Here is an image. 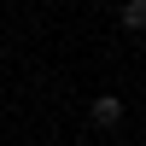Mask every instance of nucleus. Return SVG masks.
I'll list each match as a JSON object with an SVG mask.
<instances>
[{"instance_id":"f257e3e1","label":"nucleus","mask_w":146,"mask_h":146,"mask_svg":"<svg viewBox=\"0 0 146 146\" xmlns=\"http://www.w3.org/2000/svg\"><path fill=\"white\" fill-rule=\"evenodd\" d=\"M88 117H94L100 129H117V123H123V100H117V94H100V100L88 105Z\"/></svg>"},{"instance_id":"f03ea898","label":"nucleus","mask_w":146,"mask_h":146,"mask_svg":"<svg viewBox=\"0 0 146 146\" xmlns=\"http://www.w3.org/2000/svg\"><path fill=\"white\" fill-rule=\"evenodd\" d=\"M123 29H146V0H129L123 6Z\"/></svg>"}]
</instances>
